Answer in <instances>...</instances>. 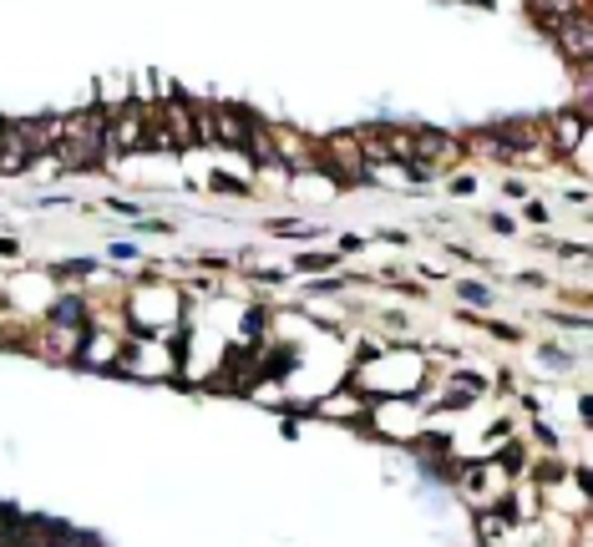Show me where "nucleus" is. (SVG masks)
I'll list each match as a JSON object with an SVG mask.
<instances>
[{"instance_id": "nucleus-1", "label": "nucleus", "mask_w": 593, "mask_h": 547, "mask_svg": "<svg viewBox=\"0 0 593 547\" xmlns=\"http://www.w3.org/2000/svg\"><path fill=\"white\" fill-rule=\"evenodd\" d=\"M101 137H107V112H76L66 117V137H62V168H76V173H87V168H97V162H107V152H101Z\"/></svg>"}, {"instance_id": "nucleus-2", "label": "nucleus", "mask_w": 593, "mask_h": 547, "mask_svg": "<svg viewBox=\"0 0 593 547\" xmlns=\"http://www.w3.org/2000/svg\"><path fill=\"white\" fill-rule=\"evenodd\" d=\"M148 148V112L142 107H117L107 112V137H101V152L107 158H127V152Z\"/></svg>"}, {"instance_id": "nucleus-3", "label": "nucleus", "mask_w": 593, "mask_h": 547, "mask_svg": "<svg viewBox=\"0 0 593 547\" xmlns=\"http://www.w3.org/2000/svg\"><path fill=\"white\" fill-rule=\"evenodd\" d=\"M553 36H558V46H563V56H569L573 66H589L593 62V21H589V11L569 15V21H558Z\"/></svg>"}, {"instance_id": "nucleus-4", "label": "nucleus", "mask_w": 593, "mask_h": 547, "mask_svg": "<svg viewBox=\"0 0 593 547\" xmlns=\"http://www.w3.org/2000/svg\"><path fill=\"white\" fill-rule=\"evenodd\" d=\"M411 158H417V173H427V168H446V162H456L462 152H456L452 137L421 132V137H411Z\"/></svg>"}, {"instance_id": "nucleus-5", "label": "nucleus", "mask_w": 593, "mask_h": 547, "mask_svg": "<svg viewBox=\"0 0 593 547\" xmlns=\"http://www.w3.org/2000/svg\"><path fill=\"white\" fill-rule=\"evenodd\" d=\"M31 137H25V122H6V137H0V173H25L31 168Z\"/></svg>"}, {"instance_id": "nucleus-6", "label": "nucleus", "mask_w": 593, "mask_h": 547, "mask_svg": "<svg viewBox=\"0 0 593 547\" xmlns=\"http://www.w3.org/2000/svg\"><path fill=\"white\" fill-rule=\"evenodd\" d=\"M158 122H163V132H168V142H173V148H188L193 142V122H188V107H183V101H168V107H158Z\"/></svg>"}, {"instance_id": "nucleus-7", "label": "nucleus", "mask_w": 593, "mask_h": 547, "mask_svg": "<svg viewBox=\"0 0 593 547\" xmlns=\"http://www.w3.org/2000/svg\"><path fill=\"white\" fill-rule=\"evenodd\" d=\"M25 137H31V152H56L66 137V117H36L25 122Z\"/></svg>"}, {"instance_id": "nucleus-8", "label": "nucleus", "mask_w": 593, "mask_h": 547, "mask_svg": "<svg viewBox=\"0 0 593 547\" xmlns=\"http://www.w3.org/2000/svg\"><path fill=\"white\" fill-rule=\"evenodd\" d=\"M214 137L228 142V148H249V117L228 112V107H214Z\"/></svg>"}, {"instance_id": "nucleus-9", "label": "nucleus", "mask_w": 593, "mask_h": 547, "mask_svg": "<svg viewBox=\"0 0 593 547\" xmlns=\"http://www.w3.org/2000/svg\"><path fill=\"white\" fill-rule=\"evenodd\" d=\"M528 6H532V15H538L548 31H553L558 21H569V15L583 11V0H528Z\"/></svg>"}, {"instance_id": "nucleus-10", "label": "nucleus", "mask_w": 593, "mask_h": 547, "mask_svg": "<svg viewBox=\"0 0 593 547\" xmlns=\"http://www.w3.org/2000/svg\"><path fill=\"white\" fill-rule=\"evenodd\" d=\"M193 137L214 142V107H198V112H193Z\"/></svg>"}, {"instance_id": "nucleus-11", "label": "nucleus", "mask_w": 593, "mask_h": 547, "mask_svg": "<svg viewBox=\"0 0 593 547\" xmlns=\"http://www.w3.org/2000/svg\"><path fill=\"white\" fill-rule=\"evenodd\" d=\"M56 314H62V320H72V324H76V320H82V304H76V299H72V304H62V310H56Z\"/></svg>"}, {"instance_id": "nucleus-12", "label": "nucleus", "mask_w": 593, "mask_h": 547, "mask_svg": "<svg viewBox=\"0 0 593 547\" xmlns=\"http://www.w3.org/2000/svg\"><path fill=\"white\" fill-rule=\"evenodd\" d=\"M0 137H6V122H0Z\"/></svg>"}, {"instance_id": "nucleus-13", "label": "nucleus", "mask_w": 593, "mask_h": 547, "mask_svg": "<svg viewBox=\"0 0 593 547\" xmlns=\"http://www.w3.org/2000/svg\"><path fill=\"white\" fill-rule=\"evenodd\" d=\"M482 6H487V0H482Z\"/></svg>"}]
</instances>
